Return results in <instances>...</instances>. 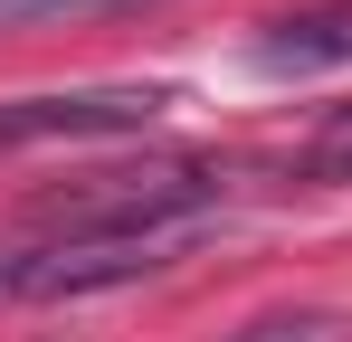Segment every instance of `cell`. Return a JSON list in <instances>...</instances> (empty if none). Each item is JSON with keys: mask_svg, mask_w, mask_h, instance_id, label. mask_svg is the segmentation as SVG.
<instances>
[{"mask_svg": "<svg viewBox=\"0 0 352 342\" xmlns=\"http://www.w3.org/2000/svg\"><path fill=\"white\" fill-rule=\"evenodd\" d=\"M210 209H219V171L210 162H143V171H96L76 190H48L38 228L105 238V228H162V219H210Z\"/></svg>", "mask_w": 352, "mask_h": 342, "instance_id": "cell-1", "label": "cell"}, {"mask_svg": "<svg viewBox=\"0 0 352 342\" xmlns=\"http://www.w3.org/2000/svg\"><path fill=\"white\" fill-rule=\"evenodd\" d=\"M229 342H352V314H257Z\"/></svg>", "mask_w": 352, "mask_h": 342, "instance_id": "cell-7", "label": "cell"}, {"mask_svg": "<svg viewBox=\"0 0 352 342\" xmlns=\"http://www.w3.org/2000/svg\"><path fill=\"white\" fill-rule=\"evenodd\" d=\"M210 219H162V228H105V238H48L38 257H19V295L29 304H76V295H105V285H133L153 266H172L181 247Z\"/></svg>", "mask_w": 352, "mask_h": 342, "instance_id": "cell-2", "label": "cell"}, {"mask_svg": "<svg viewBox=\"0 0 352 342\" xmlns=\"http://www.w3.org/2000/svg\"><path fill=\"white\" fill-rule=\"evenodd\" d=\"M295 181H324V190L352 181V105H333L324 124H314V143L295 152Z\"/></svg>", "mask_w": 352, "mask_h": 342, "instance_id": "cell-5", "label": "cell"}, {"mask_svg": "<svg viewBox=\"0 0 352 342\" xmlns=\"http://www.w3.org/2000/svg\"><path fill=\"white\" fill-rule=\"evenodd\" d=\"M343 57H352V0H314V10H295L257 38L267 76H314V67H343Z\"/></svg>", "mask_w": 352, "mask_h": 342, "instance_id": "cell-4", "label": "cell"}, {"mask_svg": "<svg viewBox=\"0 0 352 342\" xmlns=\"http://www.w3.org/2000/svg\"><path fill=\"white\" fill-rule=\"evenodd\" d=\"M172 86H86V95H19L0 105V152L19 143H86V133H143L153 114H172Z\"/></svg>", "mask_w": 352, "mask_h": 342, "instance_id": "cell-3", "label": "cell"}, {"mask_svg": "<svg viewBox=\"0 0 352 342\" xmlns=\"http://www.w3.org/2000/svg\"><path fill=\"white\" fill-rule=\"evenodd\" d=\"M10 295H19V257H0V304H10Z\"/></svg>", "mask_w": 352, "mask_h": 342, "instance_id": "cell-8", "label": "cell"}, {"mask_svg": "<svg viewBox=\"0 0 352 342\" xmlns=\"http://www.w3.org/2000/svg\"><path fill=\"white\" fill-rule=\"evenodd\" d=\"M115 10H153V0H0V29H58V19H115Z\"/></svg>", "mask_w": 352, "mask_h": 342, "instance_id": "cell-6", "label": "cell"}]
</instances>
